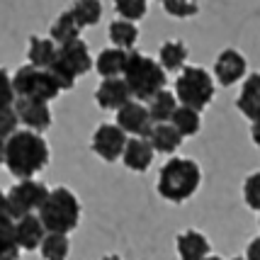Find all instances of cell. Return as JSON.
<instances>
[{
    "mask_svg": "<svg viewBox=\"0 0 260 260\" xmlns=\"http://www.w3.org/2000/svg\"><path fill=\"white\" fill-rule=\"evenodd\" d=\"M202 185V168L200 163L192 158H173L160 168L158 173V194L170 204H182L187 202Z\"/></svg>",
    "mask_w": 260,
    "mask_h": 260,
    "instance_id": "2",
    "label": "cell"
},
{
    "mask_svg": "<svg viewBox=\"0 0 260 260\" xmlns=\"http://www.w3.org/2000/svg\"><path fill=\"white\" fill-rule=\"evenodd\" d=\"M236 107L250 122L260 119V73L246 76L243 85H241V95L236 98Z\"/></svg>",
    "mask_w": 260,
    "mask_h": 260,
    "instance_id": "16",
    "label": "cell"
},
{
    "mask_svg": "<svg viewBox=\"0 0 260 260\" xmlns=\"http://www.w3.org/2000/svg\"><path fill=\"white\" fill-rule=\"evenodd\" d=\"M126 58H129V51L126 49H102L98 58H95V71L100 73L102 78H114V76H122L126 66Z\"/></svg>",
    "mask_w": 260,
    "mask_h": 260,
    "instance_id": "20",
    "label": "cell"
},
{
    "mask_svg": "<svg viewBox=\"0 0 260 260\" xmlns=\"http://www.w3.org/2000/svg\"><path fill=\"white\" fill-rule=\"evenodd\" d=\"M126 141H129V134L114 122V124H100L95 129L90 146H92V153L100 160L117 163V160H122Z\"/></svg>",
    "mask_w": 260,
    "mask_h": 260,
    "instance_id": "8",
    "label": "cell"
},
{
    "mask_svg": "<svg viewBox=\"0 0 260 260\" xmlns=\"http://www.w3.org/2000/svg\"><path fill=\"white\" fill-rule=\"evenodd\" d=\"M187 46L178 42V39H170V42H163L158 49V61L166 71H182L185 68V61H187Z\"/></svg>",
    "mask_w": 260,
    "mask_h": 260,
    "instance_id": "23",
    "label": "cell"
},
{
    "mask_svg": "<svg viewBox=\"0 0 260 260\" xmlns=\"http://www.w3.org/2000/svg\"><path fill=\"white\" fill-rule=\"evenodd\" d=\"M175 248H178V258L180 260H204L209 255V238L194 231V229H187L182 231L180 236L175 238Z\"/></svg>",
    "mask_w": 260,
    "mask_h": 260,
    "instance_id": "17",
    "label": "cell"
},
{
    "mask_svg": "<svg viewBox=\"0 0 260 260\" xmlns=\"http://www.w3.org/2000/svg\"><path fill=\"white\" fill-rule=\"evenodd\" d=\"M153 156H156V148H153L148 136H132L124 146L122 160H124V166L129 170L146 173L151 168V163H153Z\"/></svg>",
    "mask_w": 260,
    "mask_h": 260,
    "instance_id": "13",
    "label": "cell"
},
{
    "mask_svg": "<svg viewBox=\"0 0 260 260\" xmlns=\"http://www.w3.org/2000/svg\"><path fill=\"white\" fill-rule=\"evenodd\" d=\"M20 126V117L15 112V107H3L0 110V139H10Z\"/></svg>",
    "mask_w": 260,
    "mask_h": 260,
    "instance_id": "33",
    "label": "cell"
},
{
    "mask_svg": "<svg viewBox=\"0 0 260 260\" xmlns=\"http://www.w3.org/2000/svg\"><path fill=\"white\" fill-rule=\"evenodd\" d=\"M58 58L66 63L76 76H85L90 68H95V61L90 56V49L83 39H73V42H66V44L58 46Z\"/></svg>",
    "mask_w": 260,
    "mask_h": 260,
    "instance_id": "14",
    "label": "cell"
},
{
    "mask_svg": "<svg viewBox=\"0 0 260 260\" xmlns=\"http://www.w3.org/2000/svg\"><path fill=\"white\" fill-rule=\"evenodd\" d=\"M117 124L132 136H148L151 126H153L148 105H144L141 100L132 98V100L124 102V105L117 110Z\"/></svg>",
    "mask_w": 260,
    "mask_h": 260,
    "instance_id": "11",
    "label": "cell"
},
{
    "mask_svg": "<svg viewBox=\"0 0 260 260\" xmlns=\"http://www.w3.org/2000/svg\"><path fill=\"white\" fill-rule=\"evenodd\" d=\"M12 85H15V92L17 98H34V100H56L61 95V88H58L56 78L51 76L49 68H39L32 66V63H24L15 71L12 76Z\"/></svg>",
    "mask_w": 260,
    "mask_h": 260,
    "instance_id": "6",
    "label": "cell"
},
{
    "mask_svg": "<svg viewBox=\"0 0 260 260\" xmlns=\"http://www.w3.org/2000/svg\"><path fill=\"white\" fill-rule=\"evenodd\" d=\"M170 124L175 126L182 136L200 134V129H202V117H200V110H192V107H187V105H178L175 114L170 117Z\"/></svg>",
    "mask_w": 260,
    "mask_h": 260,
    "instance_id": "26",
    "label": "cell"
},
{
    "mask_svg": "<svg viewBox=\"0 0 260 260\" xmlns=\"http://www.w3.org/2000/svg\"><path fill=\"white\" fill-rule=\"evenodd\" d=\"M5 163V139H0V166Z\"/></svg>",
    "mask_w": 260,
    "mask_h": 260,
    "instance_id": "38",
    "label": "cell"
},
{
    "mask_svg": "<svg viewBox=\"0 0 260 260\" xmlns=\"http://www.w3.org/2000/svg\"><path fill=\"white\" fill-rule=\"evenodd\" d=\"M243 200H246L250 209L260 212V170H255L253 175L246 178V182H243Z\"/></svg>",
    "mask_w": 260,
    "mask_h": 260,
    "instance_id": "32",
    "label": "cell"
},
{
    "mask_svg": "<svg viewBox=\"0 0 260 260\" xmlns=\"http://www.w3.org/2000/svg\"><path fill=\"white\" fill-rule=\"evenodd\" d=\"M68 253H71L68 234L46 231L44 241H42V246H39V255H42V260H68Z\"/></svg>",
    "mask_w": 260,
    "mask_h": 260,
    "instance_id": "24",
    "label": "cell"
},
{
    "mask_svg": "<svg viewBox=\"0 0 260 260\" xmlns=\"http://www.w3.org/2000/svg\"><path fill=\"white\" fill-rule=\"evenodd\" d=\"M110 42L114 46H119V49H126V51H132L139 42V27L136 22L132 20H124V17H119V20H114L110 24Z\"/></svg>",
    "mask_w": 260,
    "mask_h": 260,
    "instance_id": "25",
    "label": "cell"
},
{
    "mask_svg": "<svg viewBox=\"0 0 260 260\" xmlns=\"http://www.w3.org/2000/svg\"><path fill=\"white\" fill-rule=\"evenodd\" d=\"M175 98L192 110H207L214 100V78L200 66H185L175 80Z\"/></svg>",
    "mask_w": 260,
    "mask_h": 260,
    "instance_id": "5",
    "label": "cell"
},
{
    "mask_svg": "<svg viewBox=\"0 0 260 260\" xmlns=\"http://www.w3.org/2000/svg\"><path fill=\"white\" fill-rule=\"evenodd\" d=\"M80 27L78 20L73 17V12L66 10V12H61L56 20H54V24H51V29H49V37L56 42L58 46L61 44H66V42H73V39H78L80 37Z\"/></svg>",
    "mask_w": 260,
    "mask_h": 260,
    "instance_id": "22",
    "label": "cell"
},
{
    "mask_svg": "<svg viewBox=\"0 0 260 260\" xmlns=\"http://www.w3.org/2000/svg\"><path fill=\"white\" fill-rule=\"evenodd\" d=\"M3 219H12V216H10V207H8V192L0 190V221Z\"/></svg>",
    "mask_w": 260,
    "mask_h": 260,
    "instance_id": "36",
    "label": "cell"
},
{
    "mask_svg": "<svg viewBox=\"0 0 260 260\" xmlns=\"http://www.w3.org/2000/svg\"><path fill=\"white\" fill-rule=\"evenodd\" d=\"M112 3L117 15L124 20H132V22L141 20L148 12V0H112Z\"/></svg>",
    "mask_w": 260,
    "mask_h": 260,
    "instance_id": "29",
    "label": "cell"
},
{
    "mask_svg": "<svg viewBox=\"0 0 260 260\" xmlns=\"http://www.w3.org/2000/svg\"><path fill=\"white\" fill-rule=\"evenodd\" d=\"M246 258L248 260H260V236L253 238L248 243V248H246Z\"/></svg>",
    "mask_w": 260,
    "mask_h": 260,
    "instance_id": "35",
    "label": "cell"
},
{
    "mask_svg": "<svg viewBox=\"0 0 260 260\" xmlns=\"http://www.w3.org/2000/svg\"><path fill=\"white\" fill-rule=\"evenodd\" d=\"M17 100V92L12 85V76H8V71L0 68V110L3 107H12Z\"/></svg>",
    "mask_w": 260,
    "mask_h": 260,
    "instance_id": "34",
    "label": "cell"
},
{
    "mask_svg": "<svg viewBox=\"0 0 260 260\" xmlns=\"http://www.w3.org/2000/svg\"><path fill=\"white\" fill-rule=\"evenodd\" d=\"M49 144L39 132L17 129L10 139H5V166L15 178H34L39 170L49 166Z\"/></svg>",
    "mask_w": 260,
    "mask_h": 260,
    "instance_id": "1",
    "label": "cell"
},
{
    "mask_svg": "<svg viewBox=\"0 0 260 260\" xmlns=\"http://www.w3.org/2000/svg\"><path fill=\"white\" fill-rule=\"evenodd\" d=\"M15 112L20 117V124L24 129H32V132H46L54 117H51V110H49V102L46 100H34V98H17L15 100Z\"/></svg>",
    "mask_w": 260,
    "mask_h": 260,
    "instance_id": "9",
    "label": "cell"
},
{
    "mask_svg": "<svg viewBox=\"0 0 260 260\" xmlns=\"http://www.w3.org/2000/svg\"><path fill=\"white\" fill-rule=\"evenodd\" d=\"M122 76H124L132 95L141 102H148L156 92L163 90L166 83H168L166 68L160 66V61L144 56L139 51H129V58H126V66Z\"/></svg>",
    "mask_w": 260,
    "mask_h": 260,
    "instance_id": "3",
    "label": "cell"
},
{
    "mask_svg": "<svg viewBox=\"0 0 260 260\" xmlns=\"http://www.w3.org/2000/svg\"><path fill=\"white\" fill-rule=\"evenodd\" d=\"M248 73V61L246 56L236 51V49H224L214 61V80L221 88H231L241 83V78H246Z\"/></svg>",
    "mask_w": 260,
    "mask_h": 260,
    "instance_id": "10",
    "label": "cell"
},
{
    "mask_svg": "<svg viewBox=\"0 0 260 260\" xmlns=\"http://www.w3.org/2000/svg\"><path fill=\"white\" fill-rule=\"evenodd\" d=\"M58 56V44L51 37H39L32 34L29 37V46H27V61L32 66L39 68H49L54 63V58Z\"/></svg>",
    "mask_w": 260,
    "mask_h": 260,
    "instance_id": "18",
    "label": "cell"
},
{
    "mask_svg": "<svg viewBox=\"0 0 260 260\" xmlns=\"http://www.w3.org/2000/svg\"><path fill=\"white\" fill-rule=\"evenodd\" d=\"M234 260H248V258H246V255H236V258H234Z\"/></svg>",
    "mask_w": 260,
    "mask_h": 260,
    "instance_id": "41",
    "label": "cell"
},
{
    "mask_svg": "<svg viewBox=\"0 0 260 260\" xmlns=\"http://www.w3.org/2000/svg\"><path fill=\"white\" fill-rule=\"evenodd\" d=\"M204 260H224V258H219V255H207Z\"/></svg>",
    "mask_w": 260,
    "mask_h": 260,
    "instance_id": "40",
    "label": "cell"
},
{
    "mask_svg": "<svg viewBox=\"0 0 260 260\" xmlns=\"http://www.w3.org/2000/svg\"><path fill=\"white\" fill-rule=\"evenodd\" d=\"M22 246L15 234V219L0 221V260H20Z\"/></svg>",
    "mask_w": 260,
    "mask_h": 260,
    "instance_id": "27",
    "label": "cell"
},
{
    "mask_svg": "<svg viewBox=\"0 0 260 260\" xmlns=\"http://www.w3.org/2000/svg\"><path fill=\"white\" fill-rule=\"evenodd\" d=\"M178 98H175V92H168L166 88L160 92H156L151 100H148V112H151V119H153V124H160V122H170V117L175 114L178 110Z\"/></svg>",
    "mask_w": 260,
    "mask_h": 260,
    "instance_id": "21",
    "label": "cell"
},
{
    "mask_svg": "<svg viewBox=\"0 0 260 260\" xmlns=\"http://www.w3.org/2000/svg\"><path fill=\"white\" fill-rule=\"evenodd\" d=\"M37 214L46 226V231L71 234L80 224V202L68 187H54V190H49L44 204L39 207Z\"/></svg>",
    "mask_w": 260,
    "mask_h": 260,
    "instance_id": "4",
    "label": "cell"
},
{
    "mask_svg": "<svg viewBox=\"0 0 260 260\" xmlns=\"http://www.w3.org/2000/svg\"><path fill=\"white\" fill-rule=\"evenodd\" d=\"M46 190L44 182L34 180V178H22L17 185H12L8 190V207H10V216L12 219H20L24 214H32L39 212V207L44 204Z\"/></svg>",
    "mask_w": 260,
    "mask_h": 260,
    "instance_id": "7",
    "label": "cell"
},
{
    "mask_svg": "<svg viewBox=\"0 0 260 260\" xmlns=\"http://www.w3.org/2000/svg\"><path fill=\"white\" fill-rule=\"evenodd\" d=\"M15 234H17V241H20L22 250H37L46 236V226L42 224L39 214L32 212V214L15 219Z\"/></svg>",
    "mask_w": 260,
    "mask_h": 260,
    "instance_id": "15",
    "label": "cell"
},
{
    "mask_svg": "<svg viewBox=\"0 0 260 260\" xmlns=\"http://www.w3.org/2000/svg\"><path fill=\"white\" fill-rule=\"evenodd\" d=\"M100 260H122L119 255H105V258H100Z\"/></svg>",
    "mask_w": 260,
    "mask_h": 260,
    "instance_id": "39",
    "label": "cell"
},
{
    "mask_svg": "<svg viewBox=\"0 0 260 260\" xmlns=\"http://www.w3.org/2000/svg\"><path fill=\"white\" fill-rule=\"evenodd\" d=\"M71 12H73V17L78 20L83 29L85 27H95L102 17V3L100 0H73Z\"/></svg>",
    "mask_w": 260,
    "mask_h": 260,
    "instance_id": "28",
    "label": "cell"
},
{
    "mask_svg": "<svg viewBox=\"0 0 260 260\" xmlns=\"http://www.w3.org/2000/svg\"><path fill=\"white\" fill-rule=\"evenodd\" d=\"M49 71H51V76L56 78V83H58V88L61 90H73L76 88V80H78V76L71 71V68L61 61V58H54V63L49 66Z\"/></svg>",
    "mask_w": 260,
    "mask_h": 260,
    "instance_id": "31",
    "label": "cell"
},
{
    "mask_svg": "<svg viewBox=\"0 0 260 260\" xmlns=\"http://www.w3.org/2000/svg\"><path fill=\"white\" fill-rule=\"evenodd\" d=\"M163 3V10L168 12L170 17H178V20H187L194 17L200 12L197 0H160Z\"/></svg>",
    "mask_w": 260,
    "mask_h": 260,
    "instance_id": "30",
    "label": "cell"
},
{
    "mask_svg": "<svg viewBox=\"0 0 260 260\" xmlns=\"http://www.w3.org/2000/svg\"><path fill=\"white\" fill-rule=\"evenodd\" d=\"M148 139H151V144H153V148H156V153H175V151L180 148L185 136L170 124V122H160V124L151 126Z\"/></svg>",
    "mask_w": 260,
    "mask_h": 260,
    "instance_id": "19",
    "label": "cell"
},
{
    "mask_svg": "<svg viewBox=\"0 0 260 260\" xmlns=\"http://www.w3.org/2000/svg\"><path fill=\"white\" fill-rule=\"evenodd\" d=\"M134 98L132 90H129V85H126L124 76L119 78V76H114V78H102V83L98 85V90H95V102H98V107L100 110H119L124 102H129Z\"/></svg>",
    "mask_w": 260,
    "mask_h": 260,
    "instance_id": "12",
    "label": "cell"
},
{
    "mask_svg": "<svg viewBox=\"0 0 260 260\" xmlns=\"http://www.w3.org/2000/svg\"><path fill=\"white\" fill-rule=\"evenodd\" d=\"M250 139H253V144L260 148V119L253 122V126H250Z\"/></svg>",
    "mask_w": 260,
    "mask_h": 260,
    "instance_id": "37",
    "label": "cell"
}]
</instances>
